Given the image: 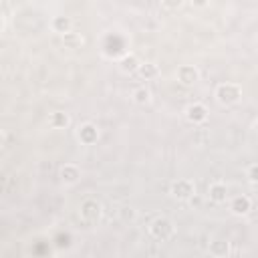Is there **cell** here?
<instances>
[{"label": "cell", "mask_w": 258, "mask_h": 258, "mask_svg": "<svg viewBox=\"0 0 258 258\" xmlns=\"http://www.w3.org/2000/svg\"><path fill=\"white\" fill-rule=\"evenodd\" d=\"M62 42H64V46H67V48H79V46L83 44V36H81L79 32L69 30V32H64V34H62Z\"/></svg>", "instance_id": "4fadbf2b"}, {"label": "cell", "mask_w": 258, "mask_h": 258, "mask_svg": "<svg viewBox=\"0 0 258 258\" xmlns=\"http://www.w3.org/2000/svg\"><path fill=\"white\" fill-rule=\"evenodd\" d=\"M161 2H163V6H167V8H171V10H173V8H179L183 0H161Z\"/></svg>", "instance_id": "d6986e66"}, {"label": "cell", "mask_w": 258, "mask_h": 258, "mask_svg": "<svg viewBox=\"0 0 258 258\" xmlns=\"http://www.w3.org/2000/svg\"><path fill=\"white\" fill-rule=\"evenodd\" d=\"M121 216H123V220H133V218H135V212H133L131 208H123Z\"/></svg>", "instance_id": "44dd1931"}, {"label": "cell", "mask_w": 258, "mask_h": 258, "mask_svg": "<svg viewBox=\"0 0 258 258\" xmlns=\"http://www.w3.org/2000/svg\"><path fill=\"white\" fill-rule=\"evenodd\" d=\"M81 177V169L75 165V163H64L60 167V179L64 183H77Z\"/></svg>", "instance_id": "30bf717a"}, {"label": "cell", "mask_w": 258, "mask_h": 258, "mask_svg": "<svg viewBox=\"0 0 258 258\" xmlns=\"http://www.w3.org/2000/svg\"><path fill=\"white\" fill-rule=\"evenodd\" d=\"M208 194H210V200H212V202L224 204L226 198H228V187H226V183H222V181H214V183H210Z\"/></svg>", "instance_id": "9c48e42d"}, {"label": "cell", "mask_w": 258, "mask_h": 258, "mask_svg": "<svg viewBox=\"0 0 258 258\" xmlns=\"http://www.w3.org/2000/svg\"><path fill=\"white\" fill-rule=\"evenodd\" d=\"M254 131H256V133H258V119H256V121H254Z\"/></svg>", "instance_id": "603a6c76"}, {"label": "cell", "mask_w": 258, "mask_h": 258, "mask_svg": "<svg viewBox=\"0 0 258 258\" xmlns=\"http://www.w3.org/2000/svg\"><path fill=\"white\" fill-rule=\"evenodd\" d=\"M210 254L214 256H228L230 254V244L224 240H214L210 242Z\"/></svg>", "instance_id": "5bb4252c"}, {"label": "cell", "mask_w": 258, "mask_h": 258, "mask_svg": "<svg viewBox=\"0 0 258 258\" xmlns=\"http://www.w3.org/2000/svg\"><path fill=\"white\" fill-rule=\"evenodd\" d=\"M77 135H79L81 143H85V145H91V143H95V141H97V137H99V131H97V127H95L93 123H85V125H81V127H79Z\"/></svg>", "instance_id": "52a82bcc"}, {"label": "cell", "mask_w": 258, "mask_h": 258, "mask_svg": "<svg viewBox=\"0 0 258 258\" xmlns=\"http://www.w3.org/2000/svg\"><path fill=\"white\" fill-rule=\"evenodd\" d=\"M69 123H71V119H69V115L62 113V111H56V113L50 115V125H52L54 129H64Z\"/></svg>", "instance_id": "2e32d148"}, {"label": "cell", "mask_w": 258, "mask_h": 258, "mask_svg": "<svg viewBox=\"0 0 258 258\" xmlns=\"http://www.w3.org/2000/svg\"><path fill=\"white\" fill-rule=\"evenodd\" d=\"M149 99H151V93L145 87H139V89L133 91V101L137 105H145V103H149Z\"/></svg>", "instance_id": "e0dca14e"}, {"label": "cell", "mask_w": 258, "mask_h": 258, "mask_svg": "<svg viewBox=\"0 0 258 258\" xmlns=\"http://www.w3.org/2000/svg\"><path fill=\"white\" fill-rule=\"evenodd\" d=\"M81 216H83V220L89 222V224L97 222V220L101 218V204H99L97 200H85V202L81 204Z\"/></svg>", "instance_id": "5b68a950"}, {"label": "cell", "mask_w": 258, "mask_h": 258, "mask_svg": "<svg viewBox=\"0 0 258 258\" xmlns=\"http://www.w3.org/2000/svg\"><path fill=\"white\" fill-rule=\"evenodd\" d=\"M191 4L198 6V8H204V6L208 4V0H191Z\"/></svg>", "instance_id": "7402d4cb"}, {"label": "cell", "mask_w": 258, "mask_h": 258, "mask_svg": "<svg viewBox=\"0 0 258 258\" xmlns=\"http://www.w3.org/2000/svg\"><path fill=\"white\" fill-rule=\"evenodd\" d=\"M173 232H175V228H173V224H171L167 218H155V220L151 222V226H149V234H151L155 240H161V242L169 240V238L173 236Z\"/></svg>", "instance_id": "7a4b0ae2"}, {"label": "cell", "mask_w": 258, "mask_h": 258, "mask_svg": "<svg viewBox=\"0 0 258 258\" xmlns=\"http://www.w3.org/2000/svg\"><path fill=\"white\" fill-rule=\"evenodd\" d=\"M187 202H189V206H191V208H200V206H202V198H200L198 194H194Z\"/></svg>", "instance_id": "ffe728a7"}, {"label": "cell", "mask_w": 258, "mask_h": 258, "mask_svg": "<svg viewBox=\"0 0 258 258\" xmlns=\"http://www.w3.org/2000/svg\"><path fill=\"white\" fill-rule=\"evenodd\" d=\"M230 210H232V214H236V216H244V214H248V212L252 210V202H250V198H246V196H236V198H232V202H230Z\"/></svg>", "instance_id": "ba28073f"}, {"label": "cell", "mask_w": 258, "mask_h": 258, "mask_svg": "<svg viewBox=\"0 0 258 258\" xmlns=\"http://www.w3.org/2000/svg\"><path fill=\"white\" fill-rule=\"evenodd\" d=\"M196 194V185L191 179H175L171 183V196L177 200H189Z\"/></svg>", "instance_id": "3957f363"}, {"label": "cell", "mask_w": 258, "mask_h": 258, "mask_svg": "<svg viewBox=\"0 0 258 258\" xmlns=\"http://www.w3.org/2000/svg\"><path fill=\"white\" fill-rule=\"evenodd\" d=\"M242 97V89L236 83H222L216 87V99L222 105H234Z\"/></svg>", "instance_id": "6da1fadb"}, {"label": "cell", "mask_w": 258, "mask_h": 258, "mask_svg": "<svg viewBox=\"0 0 258 258\" xmlns=\"http://www.w3.org/2000/svg\"><path fill=\"white\" fill-rule=\"evenodd\" d=\"M139 60H137V56L135 54H125L123 56V60H121V71L123 73H135L137 69H139Z\"/></svg>", "instance_id": "9a60e30c"}, {"label": "cell", "mask_w": 258, "mask_h": 258, "mask_svg": "<svg viewBox=\"0 0 258 258\" xmlns=\"http://www.w3.org/2000/svg\"><path fill=\"white\" fill-rule=\"evenodd\" d=\"M50 26H52V30H54V32L64 34V32H69V30L73 28V22H71V18H69V16H54V18H52V22H50Z\"/></svg>", "instance_id": "8fae6325"}, {"label": "cell", "mask_w": 258, "mask_h": 258, "mask_svg": "<svg viewBox=\"0 0 258 258\" xmlns=\"http://www.w3.org/2000/svg\"><path fill=\"white\" fill-rule=\"evenodd\" d=\"M198 79H200V73H198L196 67H191V64H181V67L177 69V81H179L181 85H194Z\"/></svg>", "instance_id": "8992f818"}, {"label": "cell", "mask_w": 258, "mask_h": 258, "mask_svg": "<svg viewBox=\"0 0 258 258\" xmlns=\"http://www.w3.org/2000/svg\"><path fill=\"white\" fill-rule=\"evenodd\" d=\"M137 73H139L141 79L149 81V79H155V77L159 75V67H157L155 62H141L139 69H137Z\"/></svg>", "instance_id": "7c38bea8"}, {"label": "cell", "mask_w": 258, "mask_h": 258, "mask_svg": "<svg viewBox=\"0 0 258 258\" xmlns=\"http://www.w3.org/2000/svg\"><path fill=\"white\" fill-rule=\"evenodd\" d=\"M185 119H187L191 125H202V123H206V119H208V109H206V105H202V103H191V105L185 109Z\"/></svg>", "instance_id": "277c9868"}, {"label": "cell", "mask_w": 258, "mask_h": 258, "mask_svg": "<svg viewBox=\"0 0 258 258\" xmlns=\"http://www.w3.org/2000/svg\"><path fill=\"white\" fill-rule=\"evenodd\" d=\"M246 175H248V179H250V183H254V185H258V163H252V165L248 167V171H246Z\"/></svg>", "instance_id": "ac0fdd59"}]
</instances>
